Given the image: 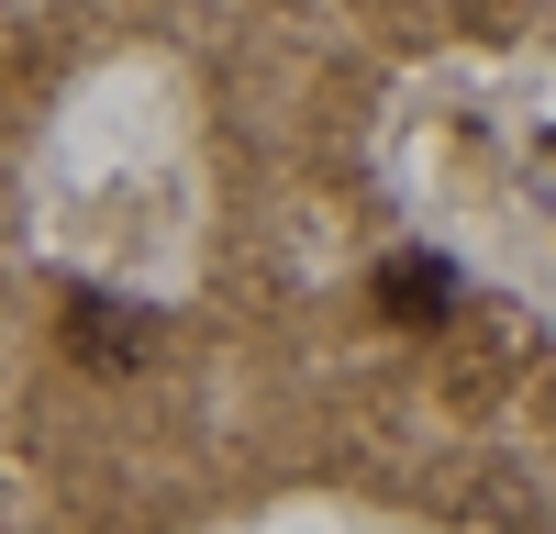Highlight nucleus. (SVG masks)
I'll use <instances>...</instances> for the list:
<instances>
[{
    "mask_svg": "<svg viewBox=\"0 0 556 534\" xmlns=\"http://www.w3.org/2000/svg\"><path fill=\"white\" fill-rule=\"evenodd\" d=\"M156 345H167V323H156V312H134V301H101V290H89V301L67 312V356H78L89 379H134Z\"/></svg>",
    "mask_w": 556,
    "mask_h": 534,
    "instance_id": "1",
    "label": "nucleus"
},
{
    "mask_svg": "<svg viewBox=\"0 0 556 534\" xmlns=\"http://www.w3.org/2000/svg\"><path fill=\"white\" fill-rule=\"evenodd\" d=\"M379 312L412 323V334L445 323V312H456V267H445V256H390V267H379Z\"/></svg>",
    "mask_w": 556,
    "mask_h": 534,
    "instance_id": "2",
    "label": "nucleus"
}]
</instances>
